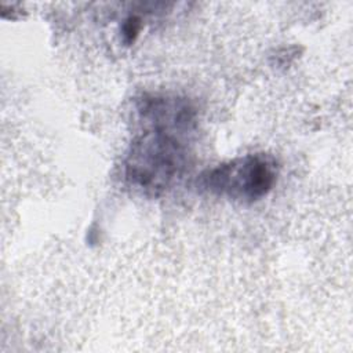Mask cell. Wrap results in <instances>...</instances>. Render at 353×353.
I'll return each mask as SVG.
<instances>
[{"label":"cell","mask_w":353,"mask_h":353,"mask_svg":"<svg viewBox=\"0 0 353 353\" xmlns=\"http://www.w3.org/2000/svg\"><path fill=\"white\" fill-rule=\"evenodd\" d=\"M188 134L143 125L135 135L123 161L125 182L149 197H159L174 188L188 168Z\"/></svg>","instance_id":"cell-1"},{"label":"cell","mask_w":353,"mask_h":353,"mask_svg":"<svg viewBox=\"0 0 353 353\" xmlns=\"http://www.w3.org/2000/svg\"><path fill=\"white\" fill-rule=\"evenodd\" d=\"M277 176V160L272 154L261 152L244 154L205 170L199 176V186L210 194L251 204L269 194Z\"/></svg>","instance_id":"cell-2"},{"label":"cell","mask_w":353,"mask_h":353,"mask_svg":"<svg viewBox=\"0 0 353 353\" xmlns=\"http://www.w3.org/2000/svg\"><path fill=\"white\" fill-rule=\"evenodd\" d=\"M142 125H157L190 134L197 125V109L188 99L176 95L145 94L137 101Z\"/></svg>","instance_id":"cell-3"},{"label":"cell","mask_w":353,"mask_h":353,"mask_svg":"<svg viewBox=\"0 0 353 353\" xmlns=\"http://www.w3.org/2000/svg\"><path fill=\"white\" fill-rule=\"evenodd\" d=\"M141 30V18L137 15H131L128 17L123 26H121V36H123V41L125 44H131L134 43V40L137 39V36L139 34Z\"/></svg>","instance_id":"cell-4"}]
</instances>
